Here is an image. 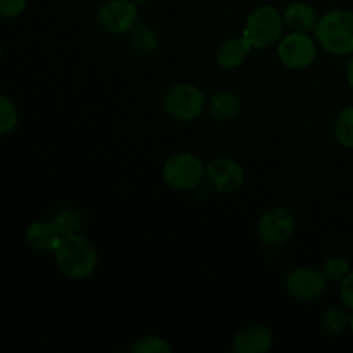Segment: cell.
<instances>
[{"label":"cell","instance_id":"cell-16","mask_svg":"<svg viewBox=\"0 0 353 353\" xmlns=\"http://www.w3.org/2000/svg\"><path fill=\"white\" fill-rule=\"evenodd\" d=\"M131 50L138 55H152L159 48V34L150 24L138 21L130 31Z\"/></svg>","mask_w":353,"mask_h":353},{"label":"cell","instance_id":"cell-5","mask_svg":"<svg viewBox=\"0 0 353 353\" xmlns=\"http://www.w3.org/2000/svg\"><path fill=\"white\" fill-rule=\"evenodd\" d=\"M162 105L165 114L172 119L179 123H192L207 110V99L199 86L178 83L165 92Z\"/></svg>","mask_w":353,"mask_h":353},{"label":"cell","instance_id":"cell-28","mask_svg":"<svg viewBox=\"0 0 353 353\" xmlns=\"http://www.w3.org/2000/svg\"><path fill=\"white\" fill-rule=\"evenodd\" d=\"M0 61H2V47H0Z\"/></svg>","mask_w":353,"mask_h":353},{"label":"cell","instance_id":"cell-9","mask_svg":"<svg viewBox=\"0 0 353 353\" xmlns=\"http://www.w3.org/2000/svg\"><path fill=\"white\" fill-rule=\"evenodd\" d=\"M327 278L314 268H296L285 278V288L299 302H316L324 295Z\"/></svg>","mask_w":353,"mask_h":353},{"label":"cell","instance_id":"cell-18","mask_svg":"<svg viewBox=\"0 0 353 353\" xmlns=\"http://www.w3.org/2000/svg\"><path fill=\"white\" fill-rule=\"evenodd\" d=\"M333 133L338 143L345 148H353V107H345L333 121Z\"/></svg>","mask_w":353,"mask_h":353},{"label":"cell","instance_id":"cell-25","mask_svg":"<svg viewBox=\"0 0 353 353\" xmlns=\"http://www.w3.org/2000/svg\"><path fill=\"white\" fill-rule=\"evenodd\" d=\"M345 74H347L348 85H350V88L353 90V54L350 55V61H348L347 71H345Z\"/></svg>","mask_w":353,"mask_h":353},{"label":"cell","instance_id":"cell-10","mask_svg":"<svg viewBox=\"0 0 353 353\" xmlns=\"http://www.w3.org/2000/svg\"><path fill=\"white\" fill-rule=\"evenodd\" d=\"M207 181L217 193H234L243 186L245 169L231 157H216L207 164Z\"/></svg>","mask_w":353,"mask_h":353},{"label":"cell","instance_id":"cell-12","mask_svg":"<svg viewBox=\"0 0 353 353\" xmlns=\"http://www.w3.org/2000/svg\"><path fill=\"white\" fill-rule=\"evenodd\" d=\"M28 247L34 252H55L62 240L61 231L54 224V221H34L28 226L24 233Z\"/></svg>","mask_w":353,"mask_h":353},{"label":"cell","instance_id":"cell-11","mask_svg":"<svg viewBox=\"0 0 353 353\" xmlns=\"http://www.w3.org/2000/svg\"><path fill=\"white\" fill-rule=\"evenodd\" d=\"M274 333L269 326L261 323L241 327L233 338V350L236 353H265L272 348Z\"/></svg>","mask_w":353,"mask_h":353},{"label":"cell","instance_id":"cell-13","mask_svg":"<svg viewBox=\"0 0 353 353\" xmlns=\"http://www.w3.org/2000/svg\"><path fill=\"white\" fill-rule=\"evenodd\" d=\"M281 14L285 26L299 33H312L319 21L316 9L310 3L300 2V0L290 2Z\"/></svg>","mask_w":353,"mask_h":353},{"label":"cell","instance_id":"cell-14","mask_svg":"<svg viewBox=\"0 0 353 353\" xmlns=\"http://www.w3.org/2000/svg\"><path fill=\"white\" fill-rule=\"evenodd\" d=\"M254 48L250 47L243 37L231 38V40L223 41L216 50V62L223 69H236L248 59L250 52Z\"/></svg>","mask_w":353,"mask_h":353},{"label":"cell","instance_id":"cell-2","mask_svg":"<svg viewBox=\"0 0 353 353\" xmlns=\"http://www.w3.org/2000/svg\"><path fill=\"white\" fill-rule=\"evenodd\" d=\"M317 45L334 57L353 54V12L348 9H333L319 17L314 30Z\"/></svg>","mask_w":353,"mask_h":353},{"label":"cell","instance_id":"cell-19","mask_svg":"<svg viewBox=\"0 0 353 353\" xmlns=\"http://www.w3.org/2000/svg\"><path fill=\"white\" fill-rule=\"evenodd\" d=\"M321 326H323V330L330 334L343 333V331L348 330V326H350V314L347 312V309H338V307L327 309L326 312L323 314Z\"/></svg>","mask_w":353,"mask_h":353},{"label":"cell","instance_id":"cell-17","mask_svg":"<svg viewBox=\"0 0 353 353\" xmlns=\"http://www.w3.org/2000/svg\"><path fill=\"white\" fill-rule=\"evenodd\" d=\"M52 221L57 226V230L61 231L62 236L78 234L83 228V214L81 210L74 209V207H62V209H59Z\"/></svg>","mask_w":353,"mask_h":353},{"label":"cell","instance_id":"cell-15","mask_svg":"<svg viewBox=\"0 0 353 353\" xmlns=\"http://www.w3.org/2000/svg\"><path fill=\"white\" fill-rule=\"evenodd\" d=\"M241 112V100L233 92H217L207 100V114L216 121H231Z\"/></svg>","mask_w":353,"mask_h":353},{"label":"cell","instance_id":"cell-23","mask_svg":"<svg viewBox=\"0 0 353 353\" xmlns=\"http://www.w3.org/2000/svg\"><path fill=\"white\" fill-rule=\"evenodd\" d=\"M26 6L28 0H0V17H17Z\"/></svg>","mask_w":353,"mask_h":353},{"label":"cell","instance_id":"cell-6","mask_svg":"<svg viewBox=\"0 0 353 353\" xmlns=\"http://www.w3.org/2000/svg\"><path fill=\"white\" fill-rule=\"evenodd\" d=\"M317 41L309 33L290 31L278 41V59L288 69H307L317 59Z\"/></svg>","mask_w":353,"mask_h":353},{"label":"cell","instance_id":"cell-3","mask_svg":"<svg viewBox=\"0 0 353 353\" xmlns=\"http://www.w3.org/2000/svg\"><path fill=\"white\" fill-rule=\"evenodd\" d=\"M285 21L283 14L274 6H259L248 14L245 23L243 38L250 43L252 48L264 50V48L274 47L281 40Z\"/></svg>","mask_w":353,"mask_h":353},{"label":"cell","instance_id":"cell-4","mask_svg":"<svg viewBox=\"0 0 353 353\" xmlns=\"http://www.w3.org/2000/svg\"><path fill=\"white\" fill-rule=\"evenodd\" d=\"M207 165L192 152H178L169 155L162 165V178L169 188L176 192H193L203 183Z\"/></svg>","mask_w":353,"mask_h":353},{"label":"cell","instance_id":"cell-27","mask_svg":"<svg viewBox=\"0 0 353 353\" xmlns=\"http://www.w3.org/2000/svg\"><path fill=\"white\" fill-rule=\"evenodd\" d=\"M131 2H134V3H138V6H140V3H145V2H148V0H131Z\"/></svg>","mask_w":353,"mask_h":353},{"label":"cell","instance_id":"cell-24","mask_svg":"<svg viewBox=\"0 0 353 353\" xmlns=\"http://www.w3.org/2000/svg\"><path fill=\"white\" fill-rule=\"evenodd\" d=\"M340 299L345 309L353 312V271L348 272L340 281Z\"/></svg>","mask_w":353,"mask_h":353},{"label":"cell","instance_id":"cell-20","mask_svg":"<svg viewBox=\"0 0 353 353\" xmlns=\"http://www.w3.org/2000/svg\"><path fill=\"white\" fill-rule=\"evenodd\" d=\"M19 124V112L17 107L9 97L0 93V137H7L12 133Z\"/></svg>","mask_w":353,"mask_h":353},{"label":"cell","instance_id":"cell-8","mask_svg":"<svg viewBox=\"0 0 353 353\" xmlns=\"http://www.w3.org/2000/svg\"><path fill=\"white\" fill-rule=\"evenodd\" d=\"M296 221L292 210L285 207H272L265 210L257 223V236L269 247H279L293 236Z\"/></svg>","mask_w":353,"mask_h":353},{"label":"cell","instance_id":"cell-21","mask_svg":"<svg viewBox=\"0 0 353 353\" xmlns=\"http://www.w3.org/2000/svg\"><path fill=\"white\" fill-rule=\"evenodd\" d=\"M131 352L134 353H171L172 347L168 343V340L155 334H147V336L138 338L131 347Z\"/></svg>","mask_w":353,"mask_h":353},{"label":"cell","instance_id":"cell-22","mask_svg":"<svg viewBox=\"0 0 353 353\" xmlns=\"http://www.w3.org/2000/svg\"><path fill=\"white\" fill-rule=\"evenodd\" d=\"M350 271V262L343 257H331L324 262L323 272L327 278V281L340 283Z\"/></svg>","mask_w":353,"mask_h":353},{"label":"cell","instance_id":"cell-26","mask_svg":"<svg viewBox=\"0 0 353 353\" xmlns=\"http://www.w3.org/2000/svg\"><path fill=\"white\" fill-rule=\"evenodd\" d=\"M348 330H350L353 333V312L350 314V326H348Z\"/></svg>","mask_w":353,"mask_h":353},{"label":"cell","instance_id":"cell-7","mask_svg":"<svg viewBox=\"0 0 353 353\" xmlns=\"http://www.w3.org/2000/svg\"><path fill=\"white\" fill-rule=\"evenodd\" d=\"M138 21V3L131 0H107L97 10V24L110 34H128Z\"/></svg>","mask_w":353,"mask_h":353},{"label":"cell","instance_id":"cell-1","mask_svg":"<svg viewBox=\"0 0 353 353\" xmlns=\"http://www.w3.org/2000/svg\"><path fill=\"white\" fill-rule=\"evenodd\" d=\"M55 264L62 276L72 281H81L95 272L99 254L88 238L83 234L62 236L61 243L55 248Z\"/></svg>","mask_w":353,"mask_h":353}]
</instances>
